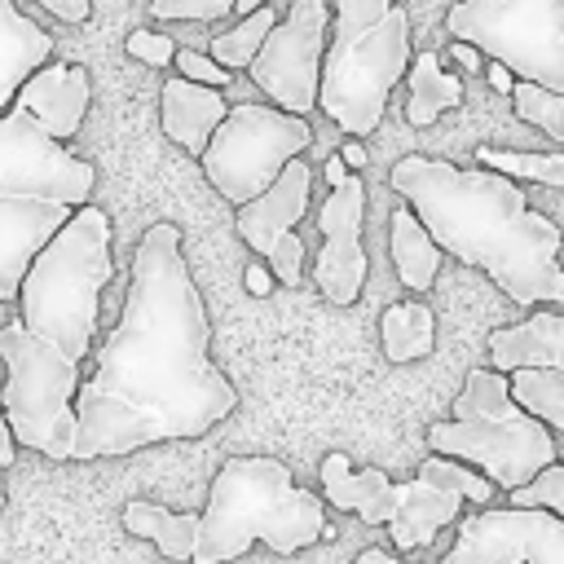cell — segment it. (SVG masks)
<instances>
[{
    "instance_id": "277c9868",
    "label": "cell",
    "mask_w": 564,
    "mask_h": 564,
    "mask_svg": "<svg viewBox=\"0 0 564 564\" xmlns=\"http://www.w3.org/2000/svg\"><path fill=\"white\" fill-rule=\"evenodd\" d=\"M322 498L291 480L286 463L264 454L225 458L212 476L207 511H198L189 564H229L251 542L278 555H295L317 538H330Z\"/></svg>"
},
{
    "instance_id": "cb8c5ba5",
    "label": "cell",
    "mask_w": 564,
    "mask_h": 564,
    "mask_svg": "<svg viewBox=\"0 0 564 564\" xmlns=\"http://www.w3.org/2000/svg\"><path fill=\"white\" fill-rule=\"evenodd\" d=\"M507 397L516 410L538 419L551 436L564 427V370H511Z\"/></svg>"
},
{
    "instance_id": "83f0119b",
    "label": "cell",
    "mask_w": 564,
    "mask_h": 564,
    "mask_svg": "<svg viewBox=\"0 0 564 564\" xmlns=\"http://www.w3.org/2000/svg\"><path fill=\"white\" fill-rule=\"evenodd\" d=\"M260 4H269V0H150V13L159 22H216L225 13L247 18Z\"/></svg>"
},
{
    "instance_id": "d4e9b609",
    "label": "cell",
    "mask_w": 564,
    "mask_h": 564,
    "mask_svg": "<svg viewBox=\"0 0 564 564\" xmlns=\"http://www.w3.org/2000/svg\"><path fill=\"white\" fill-rule=\"evenodd\" d=\"M476 163L485 172H498L507 181H538V185H551L560 189L564 185V150H494V145H480L476 150Z\"/></svg>"
},
{
    "instance_id": "f546056e",
    "label": "cell",
    "mask_w": 564,
    "mask_h": 564,
    "mask_svg": "<svg viewBox=\"0 0 564 564\" xmlns=\"http://www.w3.org/2000/svg\"><path fill=\"white\" fill-rule=\"evenodd\" d=\"M172 62H176V75L181 79H189V84H203V88H216V93H225L229 88V70H220L207 53H198V48H176L172 53Z\"/></svg>"
},
{
    "instance_id": "7a4b0ae2",
    "label": "cell",
    "mask_w": 564,
    "mask_h": 564,
    "mask_svg": "<svg viewBox=\"0 0 564 564\" xmlns=\"http://www.w3.org/2000/svg\"><path fill=\"white\" fill-rule=\"evenodd\" d=\"M388 185L410 203L414 220L427 229L441 256L480 269L524 308H560V225L529 207L524 185L427 154L397 159Z\"/></svg>"
},
{
    "instance_id": "ac0fdd59",
    "label": "cell",
    "mask_w": 564,
    "mask_h": 564,
    "mask_svg": "<svg viewBox=\"0 0 564 564\" xmlns=\"http://www.w3.org/2000/svg\"><path fill=\"white\" fill-rule=\"evenodd\" d=\"M53 62V35L18 9V0H0V110L13 106L18 88Z\"/></svg>"
},
{
    "instance_id": "e0dca14e",
    "label": "cell",
    "mask_w": 564,
    "mask_h": 564,
    "mask_svg": "<svg viewBox=\"0 0 564 564\" xmlns=\"http://www.w3.org/2000/svg\"><path fill=\"white\" fill-rule=\"evenodd\" d=\"M489 357H494L498 375L564 370V317H560V308H538L520 326H498L489 335Z\"/></svg>"
},
{
    "instance_id": "603a6c76",
    "label": "cell",
    "mask_w": 564,
    "mask_h": 564,
    "mask_svg": "<svg viewBox=\"0 0 564 564\" xmlns=\"http://www.w3.org/2000/svg\"><path fill=\"white\" fill-rule=\"evenodd\" d=\"M379 335H383V357L405 366V361H419L432 352L436 344V317L427 304L419 300H401V304H388L383 317H379Z\"/></svg>"
},
{
    "instance_id": "484cf974",
    "label": "cell",
    "mask_w": 564,
    "mask_h": 564,
    "mask_svg": "<svg viewBox=\"0 0 564 564\" xmlns=\"http://www.w3.org/2000/svg\"><path fill=\"white\" fill-rule=\"evenodd\" d=\"M273 22H278V13L269 9V4H260L256 13H247V18H238L225 35H212L207 40V57L220 66V70H247V62L256 57V48L264 44V35L273 31Z\"/></svg>"
},
{
    "instance_id": "8992f818",
    "label": "cell",
    "mask_w": 564,
    "mask_h": 564,
    "mask_svg": "<svg viewBox=\"0 0 564 564\" xmlns=\"http://www.w3.org/2000/svg\"><path fill=\"white\" fill-rule=\"evenodd\" d=\"M410 66V13L392 0H335L317 106L348 137H370Z\"/></svg>"
},
{
    "instance_id": "74e56055",
    "label": "cell",
    "mask_w": 564,
    "mask_h": 564,
    "mask_svg": "<svg viewBox=\"0 0 564 564\" xmlns=\"http://www.w3.org/2000/svg\"><path fill=\"white\" fill-rule=\"evenodd\" d=\"M357 564H405V560H397V555H388L383 546H366V551L357 555Z\"/></svg>"
},
{
    "instance_id": "4fadbf2b",
    "label": "cell",
    "mask_w": 564,
    "mask_h": 564,
    "mask_svg": "<svg viewBox=\"0 0 564 564\" xmlns=\"http://www.w3.org/2000/svg\"><path fill=\"white\" fill-rule=\"evenodd\" d=\"M458 524L441 564H564V520L551 511L480 507Z\"/></svg>"
},
{
    "instance_id": "ba28073f",
    "label": "cell",
    "mask_w": 564,
    "mask_h": 564,
    "mask_svg": "<svg viewBox=\"0 0 564 564\" xmlns=\"http://www.w3.org/2000/svg\"><path fill=\"white\" fill-rule=\"evenodd\" d=\"M427 445L436 458L476 467V476H485L507 494L529 485L542 467L560 463L555 436L538 419L511 405L507 375L498 370H467V383L454 401V419L432 423Z\"/></svg>"
},
{
    "instance_id": "d6986e66",
    "label": "cell",
    "mask_w": 564,
    "mask_h": 564,
    "mask_svg": "<svg viewBox=\"0 0 564 564\" xmlns=\"http://www.w3.org/2000/svg\"><path fill=\"white\" fill-rule=\"evenodd\" d=\"M163 132L181 145V150H189L194 159L203 154V145H207V137L216 132V123L225 119V110H229V101L216 93V88H203V84H189V79H181V75H172L167 84H163Z\"/></svg>"
},
{
    "instance_id": "7402d4cb",
    "label": "cell",
    "mask_w": 564,
    "mask_h": 564,
    "mask_svg": "<svg viewBox=\"0 0 564 564\" xmlns=\"http://www.w3.org/2000/svg\"><path fill=\"white\" fill-rule=\"evenodd\" d=\"M123 529H128L132 538L154 542L167 560H189L198 516H194V511H172V507H163V502L132 498V502L123 507Z\"/></svg>"
},
{
    "instance_id": "2e32d148",
    "label": "cell",
    "mask_w": 564,
    "mask_h": 564,
    "mask_svg": "<svg viewBox=\"0 0 564 564\" xmlns=\"http://www.w3.org/2000/svg\"><path fill=\"white\" fill-rule=\"evenodd\" d=\"M88 101H93V79L84 66H70V62H44L13 97V106L57 145L79 132Z\"/></svg>"
},
{
    "instance_id": "d590c367",
    "label": "cell",
    "mask_w": 564,
    "mask_h": 564,
    "mask_svg": "<svg viewBox=\"0 0 564 564\" xmlns=\"http://www.w3.org/2000/svg\"><path fill=\"white\" fill-rule=\"evenodd\" d=\"M13 458H18V445H13L9 423H4V410H0V471H4V467H13Z\"/></svg>"
},
{
    "instance_id": "8d00e7d4",
    "label": "cell",
    "mask_w": 564,
    "mask_h": 564,
    "mask_svg": "<svg viewBox=\"0 0 564 564\" xmlns=\"http://www.w3.org/2000/svg\"><path fill=\"white\" fill-rule=\"evenodd\" d=\"M485 75H489V84H494V93H507V97H511V84H516V79H511V70H507V66H498V62H489V66H485Z\"/></svg>"
},
{
    "instance_id": "52a82bcc",
    "label": "cell",
    "mask_w": 564,
    "mask_h": 564,
    "mask_svg": "<svg viewBox=\"0 0 564 564\" xmlns=\"http://www.w3.org/2000/svg\"><path fill=\"white\" fill-rule=\"evenodd\" d=\"M322 476V498L339 511H352L361 524H388V538L397 551H419L427 546L445 524L458 520L463 502L489 507L494 485L476 476L471 467L454 458H423L414 480H388L379 467H352L348 454L330 449L317 467Z\"/></svg>"
},
{
    "instance_id": "9a60e30c",
    "label": "cell",
    "mask_w": 564,
    "mask_h": 564,
    "mask_svg": "<svg viewBox=\"0 0 564 564\" xmlns=\"http://www.w3.org/2000/svg\"><path fill=\"white\" fill-rule=\"evenodd\" d=\"M361 220H366V185H361V176L348 172L339 185H330L326 203L317 207L322 247H317V264H313L317 291L339 308L352 304L361 295V282H366Z\"/></svg>"
},
{
    "instance_id": "9c48e42d",
    "label": "cell",
    "mask_w": 564,
    "mask_h": 564,
    "mask_svg": "<svg viewBox=\"0 0 564 564\" xmlns=\"http://www.w3.org/2000/svg\"><path fill=\"white\" fill-rule=\"evenodd\" d=\"M0 410L9 423L13 445H26L44 458L66 463L75 441V410L70 397L79 388V366L44 348L22 330V322L0 326Z\"/></svg>"
},
{
    "instance_id": "4dcf8cb0",
    "label": "cell",
    "mask_w": 564,
    "mask_h": 564,
    "mask_svg": "<svg viewBox=\"0 0 564 564\" xmlns=\"http://www.w3.org/2000/svg\"><path fill=\"white\" fill-rule=\"evenodd\" d=\"M128 53H132L137 62L163 70V66H172L176 44H172V35H159V31H132V35H128Z\"/></svg>"
},
{
    "instance_id": "5b68a950",
    "label": "cell",
    "mask_w": 564,
    "mask_h": 564,
    "mask_svg": "<svg viewBox=\"0 0 564 564\" xmlns=\"http://www.w3.org/2000/svg\"><path fill=\"white\" fill-rule=\"evenodd\" d=\"M110 216L88 203L26 264L18 282L22 330L70 366H79L97 339L101 291L110 282Z\"/></svg>"
},
{
    "instance_id": "8fae6325",
    "label": "cell",
    "mask_w": 564,
    "mask_h": 564,
    "mask_svg": "<svg viewBox=\"0 0 564 564\" xmlns=\"http://www.w3.org/2000/svg\"><path fill=\"white\" fill-rule=\"evenodd\" d=\"M308 141H313L308 119L282 115L278 106L242 101V106L225 110V119L207 137L198 163H203V176L212 181V189L225 203L242 207L256 194H264L278 181V172L304 154Z\"/></svg>"
},
{
    "instance_id": "f1b7e54d",
    "label": "cell",
    "mask_w": 564,
    "mask_h": 564,
    "mask_svg": "<svg viewBox=\"0 0 564 564\" xmlns=\"http://www.w3.org/2000/svg\"><path fill=\"white\" fill-rule=\"evenodd\" d=\"M507 507H516V511H551V516L564 520V467L560 463L542 467L529 485L507 494Z\"/></svg>"
},
{
    "instance_id": "e575fe53",
    "label": "cell",
    "mask_w": 564,
    "mask_h": 564,
    "mask_svg": "<svg viewBox=\"0 0 564 564\" xmlns=\"http://www.w3.org/2000/svg\"><path fill=\"white\" fill-rule=\"evenodd\" d=\"M242 282H247V291H251V295H260V300L273 291V273H269L264 264H247V278H242Z\"/></svg>"
},
{
    "instance_id": "44dd1931",
    "label": "cell",
    "mask_w": 564,
    "mask_h": 564,
    "mask_svg": "<svg viewBox=\"0 0 564 564\" xmlns=\"http://www.w3.org/2000/svg\"><path fill=\"white\" fill-rule=\"evenodd\" d=\"M388 251H392V264H397V282L410 286V291H427L441 273V251L436 242L427 238V229L414 220L410 207H397L392 220H388Z\"/></svg>"
},
{
    "instance_id": "ab89813d",
    "label": "cell",
    "mask_w": 564,
    "mask_h": 564,
    "mask_svg": "<svg viewBox=\"0 0 564 564\" xmlns=\"http://www.w3.org/2000/svg\"><path fill=\"white\" fill-rule=\"evenodd\" d=\"M0 507H4V480H0Z\"/></svg>"
},
{
    "instance_id": "7c38bea8",
    "label": "cell",
    "mask_w": 564,
    "mask_h": 564,
    "mask_svg": "<svg viewBox=\"0 0 564 564\" xmlns=\"http://www.w3.org/2000/svg\"><path fill=\"white\" fill-rule=\"evenodd\" d=\"M326 0H291V9L273 22L256 57L247 62V75L256 88L278 101L282 115L304 119L317 110V70H322V48H326Z\"/></svg>"
},
{
    "instance_id": "6da1fadb",
    "label": "cell",
    "mask_w": 564,
    "mask_h": 564,
    "mask_svg": "<svg viewBox=\"0 0 564 564\" xmlns=\"http://www.w3.org/2000/svg\"><path fill=\"white\" fill-rule=\"evenodd\" d=\"M203 295L181 256V229L154 220L137 251L123 313L79 379L70 463L189 441L238 410V388L212 361Z\"/></svg>"
},
{
    "instance_id": "1f68e13d",
    "label": "cell",
    "mask_w": 564,
    "mask_h": 564,
    "mask_svg": "<svg viewBox=\"0 0 564 564\" xmlns=\"http://www.w3.org/2000/svg\"><path fill=\"white\" fill-rule=\"evenodd\" d=\"M40 9H48L57 22H88V0H35Z\"/></svg>"
},
{
    "instance_id": "d6a6232c",
    "label": "cell",
    "mask_w": 564,
    "mask_h": 564,
    "mask_svg": "<svg viewBox=\"0 0 564 564\" xmlns=\"http://www.w3.org/2000/svg\"><path fill=\"white\" fill-rule=\"evenodd\" d=\"M449 62H454L458 70H485V57H480L471 44H458V40L449 44Z\"/></svg>"
},
{
    "instance_id": "ffe728a7",
    "label": "cell",
    "mask_w": 564,
    "mask_h": 564,
    "mask_svg": "<svg viewBox=\"0 0 564 564\" xmlns=\"http://www.w3.org/2000/svg\"><path fill=\"white\" fill-rule=\"evenodd\" d=\"M405 84H410V101H405V119L414 128L436 123L445 110H454L463 101V79L441 70V53L423 48L419 57H410L405 66Z\"/></svg>"
},
{
    "instance_id": "f35d334b",
    "label": "cell",
    "mask_w": 564,
    "mask_h": 564,
    "mask_svg": "<svg viewBox=\"0 0 564 564\" xmlns=\"http://www.w3.org/2000/svg\"><path fill=\"white\" fill-rule=\"evenodd\" d=\"M322 176H326V181H330V185H339V181H344V176H348V167H344V163H339V159H335V154H330V159H326V163H322Z\"/></svg>"
},
{
    "instance_id": "3957f363",
    "label": "cell",
    "mask_w": 564,
    "mask_h": 564,
    "mask_svg": "<svg viewBox=\"0 0 564 564\" xmlns=\"http://www.w3.org/2000/svg\"><path fill=\"white\" fill-rule=\"evenodd\" d=\"M97 167L48 141L18 106L0 110V304L18 300L26 264L93 203Z\"/></svg>"
},
{
    "instance_id": "836d02e7",
    "label": "cell",
    "mask_w": 564,
    "mask_h": 564,
    "mask_svg": "<svg viewBox=\"0 0 564 564\" xmlns=\"http://www.w3.org/2000/svg\"><path fill=\"white\" fill-rule=\"evenodd\" d=\"M335 159H339V163H344L348 172H361V167L370 163V154H366V145H361V141H344Z\"/></svg>"
},
{
    "instance_id": "5bb4252c",
    "label": "cell",
    "mask_w": 564,
    "mask_h": 564,
    "mask_svg": "<svg viewBox=\"0 0 564 564\" xmlns=\"http://www.w3.org/2000/svg\"><path fill=\"white\" fill-rule=\"evenodd\" d=\"M308 194H313V167L304 159H291L264 194H256L234 212V229L251 251L264 256V269L282 286H300L304 278V242L295 238V225L308 212Z\"/></svg>"
},
{
    "instance_id": "4316f807",
    "label": "cell",
    "mask_w": 564,
    "mask_h": 564,
    "mask_svg": "<svg viewBox=\"0 0 564 564\" xmlns=\"http://www.w3.org/2000/svg\"><path fill=\"white\" fill-rule=\"evenodd\" d=\"M511 106H516V115H520L524 123H533V128L546 132L551 150L564 145V93H546V88H538V84L516 79V84H511Z\"/></svg>"
},
{
    "instance_id": "30bf717a",
    "label": "cell",
    "mask_w": 564,
    "mask_h": 564,
    "mask_svg": "<svg viewBox=\"0 0 564 564\" xmlns=\"http://www.w3.org/2000/svg\"><path fill=\"white\" fill-rule=\"evenodd\" d=\"M445 31L507 66L511 79L564 93V0H458Z\"/></svg>"
}]
</instances>
